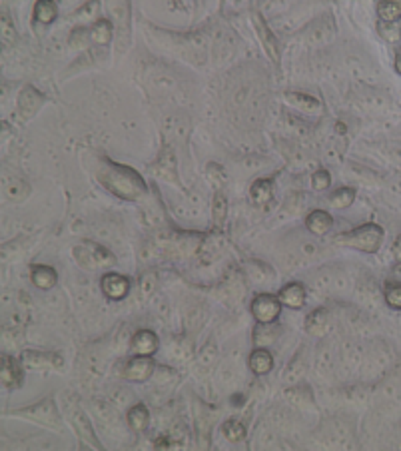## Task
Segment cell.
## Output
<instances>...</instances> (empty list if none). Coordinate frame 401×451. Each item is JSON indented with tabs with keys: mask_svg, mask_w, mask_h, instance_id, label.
I'll use <instances>...</instances> for the list:
<instances>
[{
	"mask_svg": "<svg viewBox=\"0 0 401 451\" xmlns=\"http://www.w3.org/2000/svg\"><path fill=\"white\" fill-rule=\"evenodd\" d=\"M20 362L26 369H44V367H61L62 355L50 354V352H38V350H26L20 355Z\"/></svg>",
	"mask_w": 401,
	"mask_h": 451,
	"instance_id": "30bf717a",
	"label": "cell"
},
{
	"mask_svg": "<svg viewBox=\"0 0 401 451\" xmlns=\"http://www.w3.org/2000/svg\"><path fill=\"white\" fill-rule=\"evenodd\" d=\"M336 244L353 248V250H359L365 254H376L383 244V228L379 224L367 222L364 226L353 228L352 232L340 234L336 238Z\"/></svg>",
	"mask_w": 401,
	"mask_h": 451,
	"instance_id": "7a4b0ae2",
	"label": "cell"
},
{
	"mask_svg": "<svg viewBox=\"0 0 401 451\" xmlns=\"http://www.w3.org/2000/svg\"><path fill=\"white\" fill-rule=\"evenodd\" d=\"M248 366L255 376H266L274 369V355L267 348H255L248 357Z\"/></svg>",
	"mask_w": 401,
	"mask_h": 451,
	"instance_id": "2e32d148",
	"label": "cell"
},
{
	"mask_svg": "<svg viewBox=\"0 0 401 451\" xmlns=\"http://www.w3.org/2000/svg\"><path fill=\"white\" fill-rule=\"evenodd\" d=\"M222 431L226 439H230L231 443H238V441H243L246 439V427L238 421V419H228L224 426H222Z\"/></svg>",
	"mask_w": 401,
	"mask_h": 451,
	"instance_id": "4dcf8cb0",
	"label": "cell"
},
{
	"mask_svg": "<svg viewBox=\"0 0 401 451\" xmlns=\"http://www.w3.org/2000/svg\"><path fill=\"white\" fill-rule=\"evenodd\" d=\"M154 170H156L160 178H164L168 182H178V178H176V158H174V152L170 148H164V152L160 154V160L156 162Z\"/></svg>",
	"mask_w": 401,
	"mask_h": 451,
	"instance_id": "7402d4cb",
	"label": "cell"
},
{
	"mask_svg": "<svg viewBox=\"0 0 401 451\" xmlns=\"http://www.w3.org/2000/svg\"><path fill=\"white\" fill-rule=\"evenodd\" d=\"M156 371V364L146 355H134L120 369V376L126 381H148Z\"/></svg>",
	"mask_w": 401,
	"mask_h": 451,
	"instance_id": "8992f818",
	"label": "cell"
},
{
	"mask_svg": "<svg viewBox=\"0 0 401 451\" xmlns=\"http://www.w3.org/2000/svg\"><path fill=\"white\" fill-rule=\"evenodd\" d=\"M174 445H178V443L172 438H158L154 441V447H156V450H172Z\"/></svg>",
	"mask_w": 401,
	"mask_h": 451,
	"instance_id": "8d00e7d4",
	"label": "cell"
},
{
	"mask_svg": "<svg viewBox=\"0 0 401 451\" xmlns=\"http://www.w3.org/2000/svg\"><path fill=\"white\" fill-rule=\"evenodd\" d=\"M274 198V180L272 178H260L250 188V200L257 208L267 206Z\"/></svg>",
	"mask_w": 401,
	"mask_h": 451,
	"instance_id": "d6986e66",
	"label": "cell"
},
{
	"mask_svg": "<svg viewBox=\"0 0 401 451\" xmlns=\"http://www.w3.org/2000/svg\"><path fill=\"white\" fill-rule=\"evenodd\" d=\"M329 184H331V176H329L326 170H317L314 172V176H312V186H314V190L317 192H324V190H328Z\"/></svg>",
	"mask_w": 401,
	"mask_h": 451,
	"instance_id": "836d02e7",
	"label": "cell"
},
{
	"mask_svg": "<svg viewBox=\"0 0 401 451\" xmlns=\"http://www.w3.org/2000/svg\"><path fill=\"white\" fill-rule=\"evenodd\" d=\"M379 34L386 40H389V42H395V40L401 38V26H395V23H381Z\"/></svg>",
	"mask_w": 401,
	"mask_h": 451,
	"instance_id": "d6a6232c",
	"label": "cell"
},
{
	"mask_svg": "<svg viewBox=\"0 0 401 451\" xmlns=\"http://www.w3.org/2000/svg\"><path fill=\"white\" fill-rule=\"evenodd\" d=\"M278 298L281 300V304L286 305V307H292V310H300V307H304L305 300H307V292H305V288L302 284H298V281H293V284H288L286 288H281L280 293H278Z\"/></svg>",
	"mask_w": 401,
	"mask_h": 451,
	"instance_id": "9a60e30c",
	"label": "cell"
},
{
	"mask_svg": "<svg viewBox=\"0 0 401 451\" xmlns=\"http://www.w3.org/2000/svg\"><path fill=\"white\" fill-rule=\"evenodd\" d=\"M284 100H286L290 106L300 110V112H305V114H322V112H324V104H322L317 98L310 96V94H304V92H286V94H284Z\"/></svg>",
	"mask_w": 401,
	"mask_h": 451,
	"instance_id": "4fadbf2b",
	"label": "cell"
},
{
	"mask_svg": "<svg viewBox=\"0 0 401 451\" xmlns=\"http://www.w3.org/2000/svg\"><path fill=\"white\" fill-rule=\"evenodd\" d=\"M66 415H68V419H70V424H72L76 436L80 438V441H82L84 445H90L92 450H104L102 443H100V439H98L96 433H94L92 421L88 419V415L82 412V407H80L78 403L66 402Z\"/></svg>",
	"mask_w": 401,
	"mask_h": 451,
	"instance_id": "277c9868",
	"label": "cell"
},
{
	"mask_svg": "<svg viewBox=\"0 0 401 451\" xmlns=\"http://www.w3.org/2000/svg\"><path fill=\"white\" fill-rule=\"evenodd\" d=\"M383 300L389 307L401 310V281H388L383 286Z\"/></svg>",
	"mask_w": 401,
	"mask_h": 451,
	"instance_id": "f1b7e54d",
	"label": "cell"
},
{
	"mask_svg": "<svg viewBox=\"0 0 401 451\" xmlns=\"http://www.w3.org/2000/svg\"><path fill=\"white\" fill-rule=\"evenodd\" d=\"M114 32H116V28H114L110 18H96L88 28L90 42L96 44V46H108L112 38H114Z\"/></svg>",
	"mask_w": 401,
	"mask_h": 451,
	"instance_id": "5bb4252c",
	"label": "cell"
},
{
	"mask_svg": "<svg viewBox=\"0 0 401 451\" xmlns=\"http://www.w3.org/2000/svg\"><path fill=\"white\" fill-rule=\"evenodd\" d=\"M32 14L38 25H52L58 16V6L54 0H37Z\"/></svg>",
	"mask_w": 401,
	"mask_h": 451,
	"instance_id": "cb8c5ba5",
	"label": "cell"
},
{
	"mask_svg": "<svg viewBox=\"0 0 401 451\" xmlns=\"http://www.w3.org/2000/svg\"><path fill=\"white\" fill-rule=\"evenodd\" d=\"M393 256H395V260L401 264V236L393 242Z\"/></svg>",
	"mask_w": 401,
	"mask_h": 451,
	"instance_id": "74e56055",
	"label": "cell"
},
{
	"mask_svg": "<svg viewBox=\"0 0 401 451\" xmlns=\"http://www.w3.org/2000/svg\"><path fill=\"white\" fill-rule=\"evenodd\" d=\"M281 328L276 324V322H269V324H257L254 329V340L255 348H269L274 342H278L280 338Z\"/></svg>",
	"mask_w": 401,
	"mask_h": 451,
	"instance_id": "e0dca14e",
	"label": "cell"
},
{
	"mask_svg": "<svg viewBox=\"0 0 401 451\" xmlns=\"http://www.w3.org/2000/svg\"><path fill=\"white\" fill-rule=\"evenodd\" d=\"M331 226H333V218L329 216L326 210H314L305 218V228L314 236H326L331 230Z\"/></svg>",
	"mask_w": 401,
	"mask_h": 451,
	"instance_id": "ffe728a7",
	"label": "cell"
},
{
	"mask_svg": "<svg viewBox=\"0 0 401 451\" xmlns=\"http://www.w3.org/2000/svg\"><path fill=\"white\" fill-rule=\"evenodd\" d=\"M42 104H44V94L38 92L34 86H26V88H23V92L18 94V112H20V116L25 120L32 118Z\"/></svg>",
	"mask_w": 401,
	"mask_h": 451,
	"instance_id": "7c38bea8",
	"label": "cell"
},
{
	"mask_svg": "<svg viewBox=\"0 0 401 451\" xmlns=\"http://www.w3.org/2000/svg\"><path fill=\"white\" fill-rule=\"evenodd\" d=\"M98 6H100L98 0H90V2H86L80 11H76L72 16L76 20H92V18H96L98 16Z\"/></svg>",
	"mask_w": 401,
	"mask_h": 451,
	"instance_id": "1f68e13d",
	"label": "cell"
},
{
	"mask_svg": "<svg viewBox=\"0 0 401 451\" xmlns=\"http://www.w3.org/2000/svg\"><path fill=\"white\" fill-rule=\"evenodd\" d=\"M216 357H218V348H216V343L210 342L200 352V366H212L216 362Z\"/></svg>",
	"mask_w": 401,
	"mask_h": 451,
	"instance_id": "e575fe53",
	"label": "cell"
},
{
	"mask_svg": "<svg viewBox=\"0 0 401 451\" xmlns=\"http://www.w3.org/2000/svg\"><path fill=\"white\" fill-rule=\"evenodd\" d=\"M252 20H254L255 30H257V38H260V42H262V46L266 50V54L272 58V62H280V44H278V40L274 37V32L267 28V25L264 23V18L260 16L257 13L252 14Z\"/></svg>",
	"mask_w": 401,
	"mask_h": 451,
	"instance_id": "8fae6325",
	"label": "cell"
},
{
	"mask_svg": "<svg viewBox=\"0 0 401 451\" xmlns=\"http://www.w3.org/2000/svg\"><path fill=\"white\" fill-rule=\"evenodd\" d=\"M126 421H128V427L136 431V433H142L146 431L148 424H150V412L144 403H134L132 407L128 409L126 414Z\"/></svg>",
	"mask_w": 401,
	"mask_h": 451,
	"instance_id": "44dd1931",
	"label": "cell"
},
{
	"mask_svg": "<svg viewBox=\"0 0 401 451\" xmlns=\"http://www.w3.org/2000/svg\"><path fill=\"white\" fill-rule=\"evenodd\" d=\"M14 38H16V30H14L8 14L4 13L2 14V42H4V44H13Z\"/></svg>",
	"mask_w": 401,
	"mask_h": 451,
	"instance_id": "d590c367",
	"label": "cell"
},
{
	"mask_svg": "<svg viewBox=\"0 0 401 451\" xmlns=\"http://www.w3.org/2000/svg\"><path fill=\"white\" fill-rule=\"evenodd\" d=\"M30 280L37 286L38 290H52L56 284H58V274L56 269L50 268V266H42L37 264L30 268Z\"/></svg>",
	"mask_w": 401,
	"mask_h": 451,
	"instance_id": "ac0fdd59",
	"label": "cell"
},
{
	"mask_svg": "<svg viewBox=\"0 0 401 451\" xmlns=\"http://www.w3.org/2000/svg\"><path fill=\"white\" fill-rule=\"evenodd\" d=\"M377 14L381 23H400L401 0H381L377 6Z\"/></svg>",
	"mask_w": 401,
	"mask_h": 451,
	"instance_id": "4316f807",
	"label": "cell"
},
{
	"mask_svg": "<svg viewBox=\"0 0 401 451\" xmlns=\"http://www.w3.org/2000/svg\"><path fill=\"white\" fill-rule=\"evenodd\" d=\"M84 242L86 246L90 248V252H92L96 268H112V266L116 264V258L112 256V252L106 250L104 246L96 244V242H90V240H84Z\"/></svg>",
	"mask_w": 401,
	"mask_h": 451,
	"instance_id": "83f0119b",
	"label": "cell"
},
{
	"mask_svg": "<svg viewBox=\"0 0 401 451\" xmlns=\"http://www.w3.org/2000/svg\"><path fill=\"white\" fill-rule=\"evenodd\" d=\"M395 70L401 74V50L395 54Z\"/></svg>",
	"mask_w": 401,
	"mask_h": 451,
	"instance_id": "f35d334b",
	"label": "cell"
},
{
	"mask_svg": "<svg viewBox=\"0 0 401 451\" xmlns=\"http://www.w3.org/2000/svg\"><path fill=\"white\" fill-rule=\"evenodd\" d=\"M329 328V312L326 307H319L316 312H312L310 316L305 317V331L310 334H316V336H322L326 334Z\"/></svg>",
	"mask_w": 401,
	"mask_h": 451,
	"instance_id": "603a6c76",
	"label": "cell"
},
{
	"mask_svg": "<svg viewBox=\"0 0 401 451\" xmlns=\"http://www.w3.org/2000/svg\"><path fill=\"white\" fill-rule=\"evenodd\" d=\"M158 336L152 329H138L132 336V340H130V352H132V355L152 357V355L158 352Z\"/></svg>",
	"mask_w": 401,
	"mask_h": 451,
	"instance_id": "9c48e42d",
	"label": "cell"
},
{
	"mask_svg": "<svg viewBox=\"0 0 401 451\" xmlns=\"http://www.w3.org/2000/svg\"><path fill=\"white\" fill-rule=\"evenodd\" d=\"M96 180L108 192L118 196L122 200H128V202L142 200L148 194L146 182H144V178L138 172L130 168V166L116 164L114 160L110 158L98 160Z\"/></svg>",
	"mask_w": 401,
	"mask_h": 451,
	"instance_id": "6da1fadb",
	"label": "cell"
},
{
	"mask_svg": "<svg viewBox=\"0 0 401 451\" xmlns=\"http://www.w3.org/2000/svg\"><path fill=\"white\" fill-rule=\"evenodd\" d=\"M226 218H228V200L219 188L214 194V200H212V222L216 228H222L226 224Z\"/></svg>",
	"mask_w": 401,
	"mask_h": 451,
	"instance_id": "484cf974",
	"label": "cell"
},
{
	"mask_svg": "<svg viewBox=\"0 0 401 451\" xmlns=\"http://www.w3.org/2000/svg\"><path fill=\"white\" fill-rule=\"evenodd\" d=\"M156 288H158V274L154 269H148L138 280V298L142 302H148L156 293Z\"/></svg>",
	"mask_w": 401,
	"mask_h": 451,
	"instance_id": "d4e9b609",
	"label": "cell"
},
{
	"mask_svg": "<svg viewBox=\"0 0 401 451\" xmlns=\"http://www.w3.org/2000/svg\"><path fill=\"white\" fill-rule=\"evenodd\" d=\"M13 415L16 417H26L30 421H37L40 426L46 427H61L62 426V417L58 407H56V402L52 398H44L40 400L34 405H28V407H23V409H14Z\"/></svg>",
	"mask_w": 401,
	"mask_h": 451,
	"instance_id": "3957f363",
	"label": "cell"
},
{
	"mask_svg": "<svg viewBox=\"0 0 401 451\" xmlns=\"http://www.w3.org/2000/svg\"><path fill=\"white\" fill-rule=\"evenodd\" d=\"M23 362H18L16 357L8 354H2L0 357V379L2 386L8 390H16L20 388L23 379H25V371H23Z\"/></svg>",
	"mask_w": 401,
	"mask_h": 451,
	"instance_id": "ba28073f",
	"label": "cell"
},
{
	"mask_svg": "<svg viewBox=\"0 0 401 451\" xmlns=\"http://www.w3.org/2000/svg\"><path fill=\"white\" fill-rule=\"evenodd\" d=\"M353 200H355V190L353 188H340V190H336L331 194V198H329L331 206L340 208V210L352 206Z\"/></svg>",
	"mask_w": 401,
	"mask_h": 451,
	"instance_id": "f546056e",
	"label": "cell"
},
{
	"mask_svg": "<svg viewBox=\"0 0 401 451\" xmlns=\"http://www.w3.org/2000/svg\"><path fill=\"white\" fill-rule=\"evenodd\" d=\"M100 288H102V293L112 300V302H120L124 300L128 292H130V280L126 276H122L118 272H108L102 276L100 280Z\"/></svg>",
	"mask_w": 401,
	"mask_h": 451,
	"instance_id": "52a82bcc",
	"label": "cell"
},
{
	"mask_svg": "<svg viewBox=\"0 0 401 451\" xmlns=\"http://www.w3.org/2000/svg\"><path fill=\"white\" fill-rule=\"evenodd\" d=\"M281 300L278 296H272V293H260L252 300L250 305V312L257 324H269V322H276L281 314Z\"/></svg>",
	"mask_w": 401,
	"mask_h": 451,
	"instance_id": "5b68a950",
	"label": "cell"
}]
</instances>
